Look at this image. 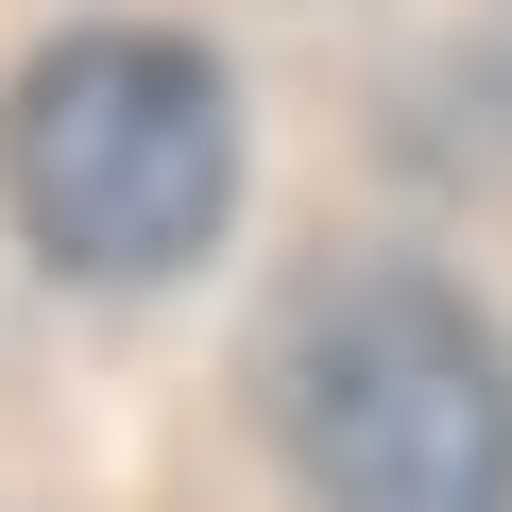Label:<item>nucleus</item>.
Segmentation results:
<instances>
[{
	"instance_id": "nucleus-1",
	"label": "nucleus",
	"mask_w": 512,
	"mask_h": 512,
	"mask_svg": "<svg viewBox=\"0 0 512 512\" xmlns=\"http://www.w3.org/2000/svg\"><path fill=\"white\" fill-rule=\"evenodd\" d=\"M0 205L52 274H103V291H154L222 239L239 205V86L154 35V18H103V35H52L0 103Z\"/></svg>"
},
{
	"instance_id": "nucleus-2",
	"label": "nucleus",
	"mask_w": 512,
	"mask_h": 512,
	"mask_svg": "<svg viewBox=\"0 0 512 512\" xmlns=\"http://www.w3.org/2000/svg\"><path fill=\"white\" fill-rule=\"evenodd\" d=\"M308 512H512V342L444 274H342L274 342Z\"/></svg>"
}]
</instances>
